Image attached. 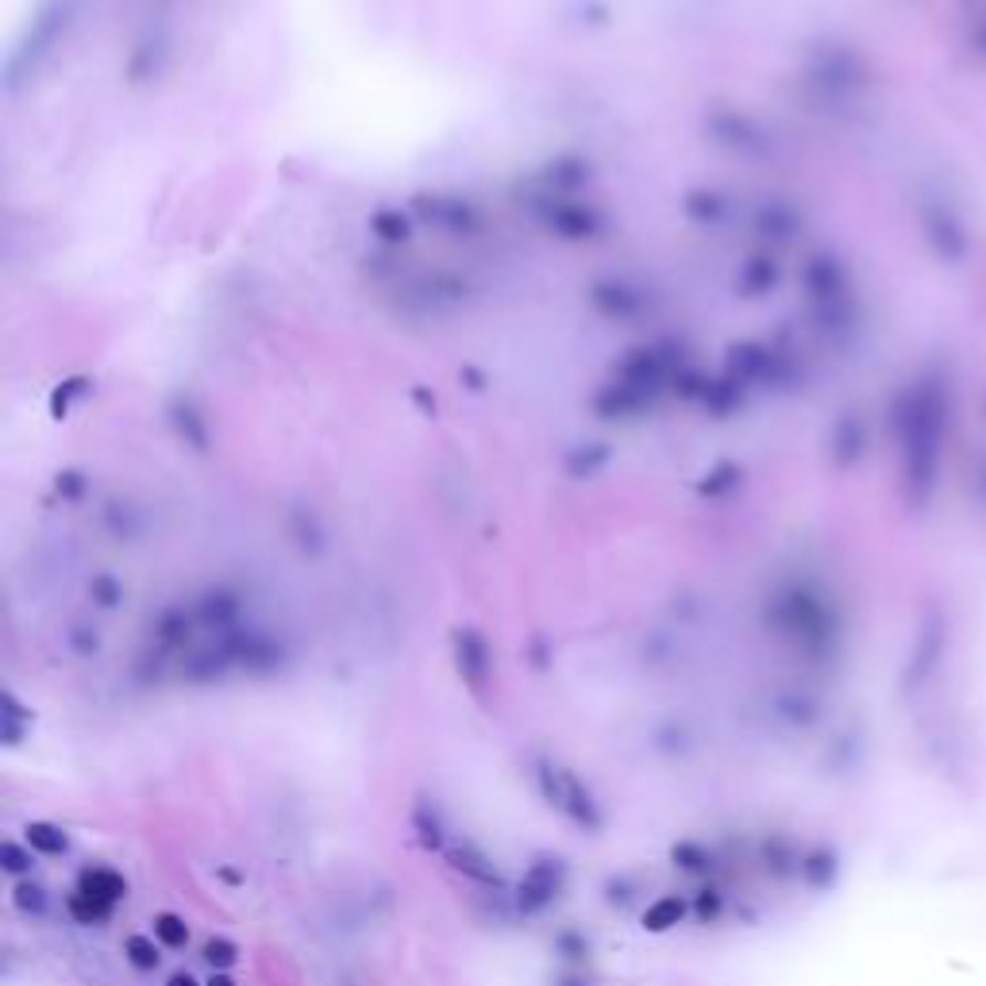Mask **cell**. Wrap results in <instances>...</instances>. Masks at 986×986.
Instances as JSON below:
<instances>
[{"label":"cell","instance_id":"1","mask_svg":"<svg viewBox=\"0 0 986 986\" xmlns=\"http://www.w3.org/2000/svg\"><path fill=\"white\" fill-rule=\"evenodd\" d=\"M28 844H35V848L46 851V856H58V851H66V836H58L54 828H46V825H31L28 828Z\"/></svg>","mask_w":986,"mask_h":986},{"label":"cell","instance_id":"4","mask_svg":"<svg viewBox=\"0 0 986 986\" xmlns=\"http://www.w3.org/2000/svg\"><path fill=\"white\" fill-rule=\"evenodd\" d=\"M170 986H197V983H193V979H190V975H185V979H182V975H178V979H174V983H170Z\"/></svg>","mask_w":986,"mask_h":986},{"label":"cell","instance_id":"3","mask_svg":"<svg viewBox=\"0 0 986 986\" xmlns=\"http://www.w3.org/2000/svg\"><path fill=\"white\" fill-rule=\"evenodd\" d=\"M128 952H131V960H136L139 967H154V949L143 941V936H131V941H128Z\"/></svg>","mask_w":986,"mask_h":986},{"label":"cell","instance_id":"5","mask_svg":"<svg viewBox=\"0 0 986 986\" xmlns=\"http://www.w3.org/2000/svg\"><path fill=\"white\" fill-rule=\"evenodd\" d=\"M208 986H232V983H228V979H213V983H208Z\"/></svg>","mask_w":986,"mask_h":986},{"label":"cell","instance_id":"2","mask_svg":"<svg viewBox=\"0 0 986 986\" xmlns=\"http://www.w3.org/2000/svg\"><path fill=\"white\" fill-rule=\"evenodd\" d=\"M154 933H159V941L167 944V949H182L185 941H190V933H185V925L178 918H159V925H154Z\"/></svg>","mask_w":986,"mask_h":986}]
</instances>
